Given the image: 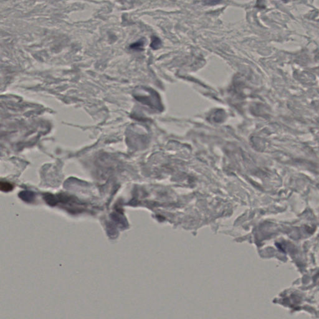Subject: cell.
I'll return each instance as SVG.
<instances>
[{"mask_svg": "<svg viewBox=\"0 0 319 319\" xmlns=\"http://www.w3.org/2000/svg\"><path fill=\"white\" fill-rule=\"evenodd\" d=\"M134 97L139 102L154 110L160 111L163 110L160 96L153 89L145 87H138L135 90Z\"/></svg>", "mask_w": 319, "mask_h": 319, "instance_id": "1", "label": "cell"}, {"mask_svg": "<svg viewBox=\"0 0 319 319\" xmlns=\"http://www.w3.org/2000/svg\"><path fill=\"white\" fill-rule=\"evenodd\" d=\"M161 46V41L157 36H153L152 37V43L150 47L153 49H158Z\"/></svg>", "mask_w": 319, "mask_h": 319, "instance_id": "2", "label": "cell"}, {"mask_svg": "<svg viewBox=\"0 0 319 319\" xmlns=\"http://www.w3.org/2000/svg\"><path fill=\"white\" fill-rule=\"evenodd\" d=\"M144 44H145L144 40H140L136 42L135 43L131 44L130 46V48L136 50V51H142L143 49V46H144Z\"/></svg>", "mask_w": 319, "mask_h": 319, "instance_id": "3", "label": "cell"}, {"mask_svg": "<svg viewBox=\"0 0 319 319\" xmlns=\"http://www.w3.org/2000/svg\"><path fill=\"white\" fill-rule=\"evenodd\" d=\"M13 188V186L10 183H7L6 182H1V190H3V191H9V190H11Z\"/></svg>", "mask_w": 319, "mask_h": 319, "instance_id": "4", "label": "cell"}]
</instances>
